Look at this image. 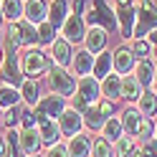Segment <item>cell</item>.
Listing matches in <instances>:
<instances>
[{"instance_id":"6da1fadb","label":"cell","mask_w":157,"mask_h":157,"mask_svg":"<svg viewBox=\"0 0 157 157\" xmlns=\"http://www.w3.org/2000/svg\"><path fill=\"white\" fill-rule=\"evenodd\" d=\"M0 46H3V53H5L3 68H0V78H3V84L21 89V84L25 81V74H23V66H21V53H18V46H15L8 36H3V43H0Z\"/></svg>"},{"instance_id":"7a4b0ae2","label":"cell","mask_w":157,"mask_h":157,"mask_svg":"<svg viewBox=\"0 0 157 157\" xmlns=\"http://www.w3.org/2000/svg\"><path fill=\"white\" fill-rule=\"evenodd\" d=\"M101 99V84L94 76H81L76 78V94H74V109L76 112H86L91 104Z\"/></svg>"},{"instance_id":"3957f363","label":"cell","mask_w":157,"mask_h":157,"mask_svg":"<svg viewBox=\"0 0 157 157\" xmlns=\"http://www.w3.org/2000/svg\"><path fill=\"white\" fill-rule=\"evenodd\" d=\"M21 66H23L25 78H36L38 81V76H46L48 71H51L53 61H51L48 53H43L38 46H33V48H25V51L21 53Z\"/></svg>"},{"instance_id":"277c9868","label":"cell","mask_w":157,"mask_h":157,"mask_svg":"<svg viewBox=\"0 0 157 157\" xmlns=\"http://www.w3.org/2000/svg\"><path fill=\"white\" fill-rule=\"evenodd\" d=\"M48 78V89L51 94H58L63 99H71L76 94V76L68 71V68H61V66H51V71L46 74Z\"/></svg>"},{"instance_id":"5b68a950","label":"cell","mask_w":157,"mask_h":157,"mask_svg":"<svg viewBox=\"0 0 157 157\" xmlns=\"http://www.w3.org/2000/svg\"><path fill=\"white\" fill-rule=\"evenodd\" d=\"M134 8H137V21H134L132 38H142L157 28V5L152 0H134Z\"/></svg>"},{"instance_id":"8992f818","label":"cell","mask_w":157,"mask_h":157,"mask_svg":"<svg viewBox=\"0 0 157 157\" xmlns=\"http://www.w3.org/2000/svg\"><path fill=\"white\" fill-rule=\"evenodd\" d=\"M5 36L10 38V41H13L18 48H33V46H38V31H36V25H33V23H28V21H25V18L8 23Z\"/></svg>"},{"instance_id":"52a82bcc","label":"cell","mask_w":157,"mask_h":157,"mask_svg":"<svg viewBox=\"0 0 157 157\" xmlns=\"http://www.w3.org/2000/svg\"><path fill=\"white\" fill-rule=\"evenodd\" d=\"M84 21H86V25H101V28H106V31L117 28L114 8H109L104 0H91L89 8L84 10Z\"/></svg>"},{"instance_id":"ba28073f","label":"cell","mask_w":157,"mask_h":157,"mask_svg":"<svg viewBox=\"0 0 157 157\" xmlns=\"http://www.w3.org/2000/svg\"><path fill=\"white\" fill-rule=\"evenodd\" d=\"M63 109H66V99H63V96H58V94L41 96V101H38L36 109H33V114H36V127L41 124V122H46V119H56V122H58V117L63 114Z\"/></svg>"},{"instance_id":"9c48e42d","label":"cell","mask_w":157,"mask_h":157,"mask_svg":"<svg viewBox=\"0 0 157 157\" xmlns=\"http://www.w3.org/2000/svg\"><path fill=\"white\" fill-rule=\"evenodd\" d=\"M86 21H84V15H76V13H68L66 18V23L61 28V33L58 36H63L71 46H78V43H84V36H86Z\"/></svg>"},{"instance_id":"30bf717a","label":"cell","mask_w":157,"mask_h":157,"mask_svg":"<svg viewBox=\"0 0 157 157\" xmlns=\"http://www.w3.org/2000/svg\"><path fill=\"white\" fill-rule=\"evenodd\" d=\"M137 66V56L129 46H119L117 51H112V71L119 74V76H127L132 74Z\"/></svg>"},{"instance_id":"8fae6325","label":"cell","mask_w":157,"mask_h":157,"mask_svg":"<svg viewBox=\"0 0 157 157\" xmlns=\"http://www.w3.org/2000/svg\"><path fill=\"white\" fill-rule=\"evenodd\" d=\"M48 56H51L53 66L68 68V66H71V58H74V46L68 43L63 36H56V41L48 46Z\"/></svg>"},{"instance_id":"7c38bea8","label":"cell","mask_w":157,"mask_h":157,"mask_svg":"<svg viewBox=\"0 0 157 157\" xmlns=\"http://www.w3.org/2000/svg\"><path fill=\"white\" fill-rule=\"evenodd\" d=\"M106 43H109V31L101 25H89L86 28V36H84V48L89 53H101L106 51Z\"/></svg>"},{"instance_id":"4fadbf2b","label":"cell","mask_w":157,"mask_h":157,"mask_svg":"<svg viewBox=\"0 0 157 157\" xmlns=\"http://www.w3.org/2000/svg\"><path fill=\"white\" fill-rule=\"evenodd\" d=\"M94 53H89L86 48H76L74 51V58H71V66H68V71H71L76 78L81 76H91L94 74Z\"/></svg>"},{"instance_id":"5bb4252c","label":"cell","mask_w":157,"mask_h":157,"mask_svg":"<svg viewBox=\"0 0 157 157\" xmlns=\"http://www.w3.org/2000/svg\"><path fill=\"white\" fill-rule=\"evenodd\" d=\"M114 15H117V25H119V36L132 38L134 31V21H137V8L134 5H114Z\"/></svg>"},{"instance_id":"9a60e30c","label":"cell","mask_w":157,"mask_h":157,"mask_svg":"<svg viewBox=\"0 0 157 157\" xmlns=\"http://www.w3.org/2000/svg\"><path fill=\"white\" fill-rule=\"evenodd\" d=\"M81 127H84V114L76 112L74 106H66L63 114L58 117V129H61V134L74 137V134L81 132Z\"/></svg>"},{"instance_id":"2e32d148","label":"cell","mask_w":157,"mask_h":157,"mask_svg":"<svg viewBox=\"0 0 157 157\" xmlns=\"http://www.w3.org/2000/svg\"><path fill=\"white\" fill-rule=\"evenodd\" d=\"M18 144H21V152L28 157V155H38L41 150V134H38V127H23L18 132Z\"/></svg>"},{"instance_id":"e0dca14e","label":"cell","mask_w":157,"mask_h":157,"mask_svg":"<svg viewBox=\"0 0 157 157\" xmlns=\"http://www.w3.org/2000/svg\"><path fill=\"white\" fill-rule=\"evenodd\" d=\"M23 18L33 25L48 21V0H25L23 3Z\"/></svg>"},{"instance_id":"ac0fdd59","label":"cell","mask_w":157,"mask_h":157,"mask_svg":"<svg viewBox=\"0 0 157 157\" xmlns=\"http://www.w3.org/2000/svg\"><path fill=\"white\" fill-rule=\"evenodd\" d=\"M66 150H68V157H91V137L86 132H78L74 137H68Z\"/></svg>"},{"instance_id":"d6986e66","label":"cell","mask_w":157,"mask_h":157,"mask_svg":"<svg viewBox=\"0 0 157 157\" xmlns=\"http://www.w3.org/2000/svg\"><path fill=\"white\" fill-rule=\"evenodd\" d=\"M68 13H71L68 10V0H51V3H48V23H51L58 33H61Z\"/></svg>"},{"instance_id":"ffe728a7","label":"cell","mask_w":157,"mask_h":157,"mask_svg":"<svg viewBox=\"0 0 157 157\" xmlns=\"http://www.w3.org/2000/svg\"><path fill=\"white\" fill-rule=\"evenodd\" d=\"M155 68H157L155 58H140L132 74L137 76V81H140L144 89H152V81H155Z\"/></svg>"},{"instance_id":"44dd1931","label":"cell","mask_w":157,"mask_h":157,"mask_svg":"<svg viewBox=\"0 0 157 157\" xmlns=\"http://www.w3.org/2000/svg\"><path fill=\"white\" fill-rule=\"evenodd\" d=\"M101 96L104 99H109V101H117V99H122V76L119 74H109V76H104L101 78Z\"/></svg>"},{"instance_id":"7402d4cb","label":"cell","mask_w":157,"mask_h":157,"mask_svg":"<svg viewBox=\"0 0 157 157\" xmlns=\"http://www.w3.org/2000/svg\"><path fill=\"white\" fill-rule=\"evenodd\" d=\"M21 99L25 101L28 109H36V104L41 101V86H38L36 78H25L21 84Z\"/></svg>"},{"instance_id":"603a6c76","label":"cell","mask_w":157,"mask_h":157,"mask_svg":"<svg viewBox=\"0 0 157 157\" xmlns=\"http://www.w3.org/2000/svg\"><path fill=\"white\" fill-rule=\"evenodd\" d=\"M142 94H144V86L137 81V76H132V74L122 76V99H127V101H140Z\"/></svg>"},{"instance_id":"cb8c5ba5","label":"cell","mask_w":157,"mask_h":157,"mask_svg":"<svg viewBox=\"0 0 157 157\" xmlns=\"http://www.w3.org/2000/svg\"><path fill=\"white\" fill-rule=\"evenodd\" d=\"M106 119H112V117H104L101 109H99L96 104H91L89 109L84 112V127H86L89 132H101V127L106 124Z\"/></svg>"},{"instance_id":"d4e9b609","label":"cell","mask_w":157,"mask_h":157,"mask_svg":"<svg viewBox=\"0 0 157 157\" xmlns=\"http://www.w3.org/2000/svg\"><path fill=\"white\" fill-rule=\"evenodd\" d=\"M119 122H122V129H124L127 137H137V129H140V124H142V114H140V109L129 106V109H124Z\"/></svg>"},{"instance_id":"484cf974","label":"cell","mask_w":157,"mask_h":157,"mask_svg":"<svg viewBox=\"0 0 157 157\" xmlns=\"http://www.w3.org/2000/svg\"><path fill=\"white\" fill-rule=\"evenodd\" d=\"M38 134H41V142L43 144H56L58 142V137H61V129H58V122L56 119H46L38 124Z\"/></svg>"},{"instance_id":"4316f807","label":"cell","mask_w":157,"mask_h":157,"mask_svg":"<svg viewBox=\"0 0 157 157\" xmlns=\"http://www.w3.org/2000/svg\"><path fill=\"white\" fill-rule=\"evenodd\" d=\"M23 3L25 0H0V10H3V18L8 23L23 18Z\"/></svg>"},{"instance_id":"83f0119b","label":"cell","mask_w":157,"mask_h":157,"mask_svg":"<svg viewBox=\"0 0 157 157\" xmlns=\"http://www.w3.org/2000/svg\"><path fill=\"white\" fill-rule=\"evenodd\" d=\"M112 74V51H101V53H96V58H94V78H101L104 76H109Z\"/></svg>"},{"instance_id":"f1b7e54d","label":"cell","mask_w":157,"mask_h":157,"mask_svg":"<svg viewBox=\"0 0 157 157\" xmlns=\"http://www.w3.org/2000/svg\"><path fill=\"white\" fill-rule=\"evenodd\" d=\"M21 101H23V99H21V89H15V86H8V84L0 86V106H3V109L18 106Z\"/></svg>"},{"instance_id":"f546056e","label":"cell","mask_w":157,"mask_h":157,"mask_svg":"<svg viewBox=\"0 0 157 157\" xmlns=\"http://www.w3.org/2000/svg\"><path fill=\"white\" fill-rule=\"evenodd\" d=\"M137 109H140L142 117L157 114V94H155V91H144V94L140 96V101H137Z\"/></svg>"},{"instance_id":"4dcf8cb0","label":"cell","mask_w":157,"mask_h":157,"mask_svg":"<svg viewBox=\"0 0 157 157\" xmlns=\"http://www.w3.org/2000/svg\"><path fill=\"white\" fill-rule=\"evenodd\" d=\"M122 134H124V129H122V122L117 119V117H112V119H106V124L101 127V137H104V140H109L112 144H114L117 140H119Z\"/></svg>"},{"instance_id":"1f68e13d","label":"cell","mask_w":157,"mask_h":157,"mask_svg":"<svg viewBox=\"0 0 157 157\" xmlns=\"http://www.w3.org/2000/svg\"><path fill=\"white\" fill-rule=\"evenodd\" d=\"M91 157H114V147L109 140H104L99 134L96 140H91Z\"/></svg>"},{"instance_id":"d6a6232c","label":"cell","mask_w":157,"mask_h":157,"mask_svg":"<svg viewBox=\"0 0 157 157\" xmlns=\"http://www.w3.org/2000/svg\"><path fill=\"white\" fill-rule=\"evenodd\" d=\"M36 31H38V46H51V43L56 41V33H58L48 21L38 23V25H36Z\"/></svg>"},{"instance_id":"836d02e7","label":"cell","mask_w":157,"mask_h":157,"mask_svg":"<svg viewBox=\"0 0 157 157\" xmlns=\"http://www.w3.org/2000/svg\"><path fill=\"white\" fill-rule=\"evenodd\" d=\"M112 147H114V155L117 157H129L134 152V140H132V137H119Z\"/></svg>"},{"instance_id":"e575fe53","label":"cell","mask_w":157,"mask_h":157,"mask_svg":"<svg viewBox=\"0 0 157 157\" xmlns=\"http://www.w3.org/2000/svg\"><path fill=\"white\" fill-rule=\"evenodd\" d=\"M129 48L134 51V56H140V58H152V46H150L147 38H134Z\"/></svg>"},{"instance_id":"d590c367","label":"cell","mask_w":157,"mask_h":157,"mask_svg":"<svg viewBox=\"0 0 157 157\" xmlns=\"http://www.w3.org/2000/svg\"><path fill=\"white\" fill-rule=\"evenodd\" d=\"M3 124H5V129H15V127L21 124V112H18V106L3 109Z\"/></svg>"},{"instance_id":"8d00e7d4","label":"cell","mask_w":157,"mask_h":157,"mask_svg":"<svg viewBox=\"0 0 157 157\" xmlns=\"http://www.w3.org/2000/svg\"><path fill=\"white\" fill-rule=\"evenodd\" d=\"M137 137L144 140V142L155 137V122L150 119V117H142V124H140V129H137Z\"/></svg>"},{"instance_id":"74e56055","label":"cell","mask_w":157,"mask_h":157,"mask_svg":"<svg viewBox=\"0 0 157 157\" xmlns=\"http://www.w3.org/2000/svg\"><path fill=\"white\" fill-rule=\"evenodd\" d=\"M46 157H68V150H66V144L56 142V144H51V147H48Z\"/></svg>"},{"instance_id":"f35d334b","label":"cell","mask_w":157,"mask_h":157,"mask_svg":"<svg viewBox=\"0 0 157 157\" xmlns=\"http://www.w3.org/2000/svg\"><path fill=\"white\" fill-rule=\"evenodd\" d=\"M21 124H23V127H36V114H33L31 109H25V112L21 114Z\"/></svg>"},{"instance_id":"ab89813d","label":"cell","mask_w":157,"mask_h":157,"mask_svg":"<svg viewBox=\"0 0 157 157\" xmlns=\"http://www.w3.org/2000/svg\"><path fill=\"white\" fill-rule=\"evenodd\" d=\"M147 41H150V46H152V58H155V63H157V28L147 33Z\"/></svg>"},{"instance_id":"60d3db41","label":"cell","mask_w":157,"mask_h":157,"mask_svg":"<svg viewBox=\"0 0 157 157\" xmlns=\"http://www.w3.org/2000/svg\"><path fill=\"white\" fill-rule=\"evenodd\" d=\"M84 5H86V0H74V10H71V13L84 15Z\"/></svg>"},{"instance_id":"b9f144b4","label":"cell","mask_w":157,"mask_h":157,"mask_svg":"<svg viewBox=\"0 0 157 157\" xmlns=\"http://www.w3.org/2000/svg\"><path fill=\"white\" fill-rule=\"evenodd\" d=\"M5 150H8V142H5V134H0V157H5Z\"/></svg>"},{"instance_id":"7bdbcfd3","label":"cell","mask_w":157,"mask_h":157,"mask_svg":"<svg viewBox=\"0 0 157 157\" xmlns=\"http://www.w3.org/2000/svg\"><path fill=\"white\" fill-rule=\"evenodd\" d=\"M114 5H134V0H114Z\"/></svg>"},{"instance_id":"ee69618b","label":"cell","mask_w":157,"mask_h":157,"mask_svg":"<svg viewBox=\"0 0 157 157\" xmlns=\"http://www.w3.org/2000/svg\"><path fill=\"white\" fill-rule=\"evenodd\" d=\"M132 157H147V155H144V150H137V147H134V152H132Z\"/></svg>"},{"instance_id":"f6af8a7d","label":"cell","mask_w":157,"mask_h":157,"mask_svg":"<svg viewBox=\"0 0 157 157\" xmlns=\"http://www.w3.org/2000/svg\"><path fill=\"white\" fill-rule=\"evenodd\" d=\"M152 91L157 94V68H155V81H152Z\"/></svg>"},{"instance_id":"bcb514c9","label":"cell","mask_w":157,"mask_h":157,"mask_svg":"<svg viewBox=\"0 0 157 157\" xmlns=\"http://www.w3.org/2000/svg\"><path fill=\"white\" fill-rule=\"evenodd\" d=\"M3 61H5V53H3V46H0V68H3Z\"/></svg>"},{"instance_id":"7dc6e473","label":"cell","mask_w":157,"mask_h":157,"mask_svg":"<svg viewBox=\"0 0 157 157\" xmlns=\"http://www.w3.org/2000/svg\"><path fill=\"white\" fill-rule=\"evenodd\" d=\"M3 21H5V18H3V10H0V28H3Z\"/></svg>"},{"instance_id":"c3c4849f","label":"cell","mask_w":157,"mask_h":157,"mask_svg":"<svg viewBox=\"0 0 157 157\" xmlns=\"http://www.w3.org/2000/svg\"><path fill=\"white\" fill-rule=\"evenodd\" d=\"M0 124H3V106H0Z\"/></svg>"},{"instance_id":"681fc988","label":"cell","mask_w":157,"mask_h":157,"mask_svg":"<svg viewBox=\"0 0 157 157\" xmlns=\"http://www.w3.org/2000/svg\"><path fill=\"white\" fill-rule=\"evenodd\" d=\"M28 157H41V155H28Z\"/></svg>"},{"instance_id":"f907efd6","label":"cell","mask_w":157,"mask_h":157,"mask_svg":"<svg viewBox=\"0 0 157 157\" xmlns=\"http://www.w3.org/2000/svg\"><path fill=\"white\" fill-rule=\"evenodd\" d=\"M155 140H157V127H155Z\"/></svg>"}]
</instances>
